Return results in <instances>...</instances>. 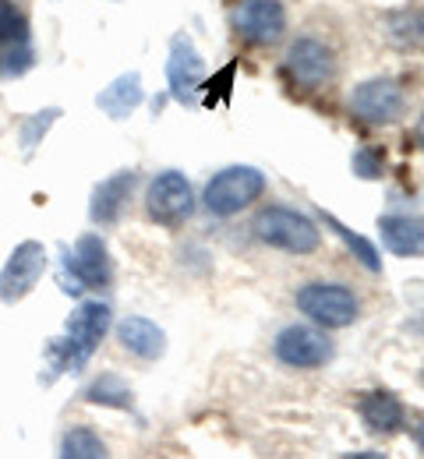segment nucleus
Listing matches in <instances>:
<instances>
[{
	"instance_id": "nucleus-1",
	"label": "nucleus",
	"mask_w": 424,
	"mask_h": 459,
	"mask_svg": "<svg viewBox=\"0 0 424 459\" xmlns=\"http://www.w3.org/2000/svg\"><path fill=\"white\" fill-rule=\"evenodd\" d=\"M255 237L276 251H287V255H311L318 251L322 244V230L315 227L311 216H304L298 209H287V205H269L255 216Z\"/></svg>"
},
{
	"instance_id": "nucleus-2",
	"label": "nucleus",
	"mask_w": 424,
	"mask_h": 459,
	"mask_svg": "<svg viewBox=\"0 0 424 459\" xmlns=\"http://www.w3.org/2000/svg\"><path fill=\"white\" fill-rule=\"evenodd\" d=\"M107 333H110V307L103 300H82L67 315L61 336V346L67 353V375H78L89 364V357L96 353Z\"/></svg>"
},
{
	"instance_id": "nucleus-3",
	"label": "nucleus",
	"mask_w": 424,
	"mask_h": 459,
	"mask_svg": "<svg viewBox=\"0 0 424 459\" xmlns=\"http://www.w3.org/2000/svg\"><path fill=\"white\" fill-rule=\"evenodd\" d=\"M262 191H265V173L258 170V167H227V170H220L209 184H205V195H202V202H205V209L212 212V216H238L241 209H247L251 202H258L262 198Z\"/></svg>"
},
{
	"instance_id": "nucleus-4",
	"label": "nucleus",
	"mask_w": 424,
	"mask_h": 459,
	"mask_svg": "<svg viewBox=\"0 0 424 459\" xmlns=\"http://www.w3.org/2000/svg\"><path fill=\"white\" fill-rule=\"evenodd\" d=\"M298 311L322 329H347L358 322L361 304L354 290L340 287V283H304L298 290Z\"/></svg>"
},
{
	"instance_id": "nucleus-5",
	"label": "nucleus",
	"mask_w": 424,
	"mask_h": 459,
	"mask_svg": "<svg viewBox=\"0 0 424 459\" xmlns=\"http://www.w3.org/2000/svg\"><path fill=\"white\" fill-rule=\"evenodd\" d=\"M145 209L160 227H181L195 212V191L191 180L177 170H163L152 177L149 195H145Z\"/></svg>"
},
{
	"instance_id": "nucleus-6",
	"label": "nucleus",
	"mask_w": 424,
	"mask_h": 459,
	"mask_svg": "<svg viewBox=\"0 0 424 459\" xmlns=\"http://www.w3.org/2000/svg\"><path fill=\"white\" fill-rule=\"evenodd\" d=\"M47 265H50L47 247H43L39 240H22V244L11 251V258L4 262V269H0V300H4V304L25 300V297L36 290V283L43 280Z\"/></svg>"
},
{
	"instance_id": "nucleus-7",
	"label": "nucleus",
	"mask_w": 424,
	"mask_h": 459,
	"mask_svg": "<svg viewBox=\"0 0 424 459\" xmlns=\"http://www.w3.org/2000/svg\"><path fill=\"white\" fill-rule=\"evenodd\" d=\"M205 82V60L198 54L195 39L187 32H177L170 39V60H167V85H170V96L184 103V107H195V92L202 89Z\"/></svg>"
},
{
	"instance_id": "nucleus-8",
	"label": "nucleus",
	"mask_w": 424,
	"mask_h": 459,
	"mask_svg": "<svg viewBox=\"0 0 424 459\" xmlns=\"http://www.w3.org/2000/svg\"><path fill=\"white\" fill-rule=\"evenodd\" d=\"M273 350L287 368H301V371L322 368L333 360V340L315 325H287L276 336Z\"/></svg>"
},
{
	"instance_id": "nucleus-9",
	"label": "nucleus",
	"mask_w": 424,
	"mask_h": 459,
	"mask_svg": "<svg viewBox=\"0 0 424 459\" xmlns=\"http://www.w3.org/2000/svg\"><path fill=\"white\" fill-rule=\"evenodd\" d=\"M234 29L255 47H273L287 32V7L280 0H241L234 11Z\"/></svg>"
},
{
	"instance_id": "nucleus-10",
	"label": "nucleus",
	"mask_w": 424,
	"mask_h": 459,
	"mask_svg": "<svg viewBox=\"0 0 424 459\" xmlns=\"http://www.w3.org/2000/svg\"><path fill=\"white\" fill-rule=\"evenodd\" d=\"M350 110L368 124H393L403 117V85L396 78H368L350 92Z\"/></svg>"
},
{
	"instance_id": "nucleus-11",
	"label": "nucleus",
	"mask_w": 424,
	"mask_h": 459,
	"mask_svg": "<svg viewBox=\"0 0 424 459\" xmlns=\"http://www.w3.org/2000/svg\"><path fill=\"white\" fill-rule=\"evenodd\" d=\"M64 255H67L71 269L78 273V280L85 283V290L110 287V280H114V262H110V247H107V240H103L100 233L78 237V240H74V251L64 247Z\"/></svg>"
},
{
	"instance_id": "nucleus-12",
	"label": "nucleus",
	"mask_w": 424,
	"mask_h": 459,
	"mask_svg": "<svg viewBox=\"0 0 424 459\" xmlns=\"http://www.w3.org/2000/svg\"><path fill=\"white\" fill-rule=\"evenodd\" d=\"M287 74L301 85V89H318L322 82H329L333 74V50L311 36H301L298 43H290L287 50Z\"/></svg>"
},
{
	"instance_id": "nucleus-13",
	"label": "nucleus",
	"mask_w": 424,
	"mask_h": 459,
	"mask_svg": "<svg viewBox=\"0 0 424 459\" xmlns=\"http://www.w3.org/2000/svg\"><path fill=\"white\" fill-rule=\"evenodd\" d=\"M134 184H138V173L134 170H121L114 173V177H107V180H100L96 191H92V202H89V220L96 227H114L121 220Z\"/></svg>"
},
{
	"instance_id": "nucleus-14",
	"label": "nucleus",
	"mask_w": 424,
	"mask_h": 459,
	"mask_svg": "<svg viewBox=\"0 0 424 459\" xmlns=\"http://www.w3.org/2000/svg\"><path fill=\"white\" fill-rule=\"evenodd\" d=\"M378 233L385 251L400 258H424V216H382Z\"/></svg>"
},
{
	"instance_id": "nucleus-15",
	"label": "nucleus",
	"mask_w": 424,
	"mask_h": 459,
	"mask_svg": "<svg viewBox=\"0 0 424 459\" xmlns=\"http://www.w3.org/2000/svg\"><path fill=\"white\" fill-rule=\"evenodd\" d=\"M117 340L127 353L142 357V360H160L167 353V333L152 322V318H142V315H131L117 325Z\"/></svg>"
},
{
	"instance_id": "nucleus-16",
	"label": "nucleus",
	"mask_w": 424,
	"mask_h": 459,
	"mask_svg": "<svg viewBox=\"0 0 424 459\" xmlns=\"http://www.w3.org/2000/svg\"><path fill=\"white\" fill-rule=\"evenodd\" d=\"M142 100H145L142 74H138V71H124V74H117V78L96 96V107L110 117V120H127V117L142 107Z\"/></svg>"
},
{
	"instance_id": "nucleus-17",
	"label": "nucleus",
	"mask_w": 424,
	"mask_h": 459,
	"mask_svg": "<svg viewBox=\"0 0 424 459\" xmlns=\"http://www.w3.org/2000/svg\"><path fill=\"white\" fill-rule=\"evenodd\" d=\"M358 410H361L368 431H375V435H393L407 424V410L393 393H368Z\"/></svg>"
},
{
	"instance_id": "nucleus-18",
	"label": "nucleus",
	"mask_w": 424,
	"mask_h": 459,
	"mask_svg": "<svg viewBox=\"0 0 424 459\" xmlns=\"http://www.w3.org/2000/svg\"><path fill=\"white\" fill-rule=\"evenodd\" d=\"M322 220H325V227L343 240V247L361 262L368 273H382V255H378V247H375L368 237H361L358 230H350L343 220H336V216H333V212H325V209H322Z\"/></svg>"
},
{
	"instance_id": "nucleus-19",
	"label": "nucleus",
	"mask_w": 424,
	"mask_h": 459,
	"mask_svg": "<svg viewBox=\"0 0 424 459\" xmlns=\"http://www.w3.org/2000/svg\"><path fill=\"white\" fill-rule=\"evenodd\" d=\"M61 459H110V453H107V442L92 428L78 424V428H67L64 431Z\"/></svg>"
},
{
	"instance_id": "nucleus-20",
	"label": "nucleus",
	"mask_w": 424,
	"mask_h": 459,
	"mask_svg": "<svg viewBox=\"0 0 424 459\" xmlns=\"http://www.w3.org/2000/svg\"><path fill=\"white\" fill-rule=\"evenodd\" d=\"M85 400L96 403V406H114V410H131V403H134V393H131V385L124 382L121 375H114V371H107V375H100L89 389H85Z\"/></svg>"
},
{
	"instance_id": "nucleus-21",
	"label": "nucleus",
	"mask_w": 424,
	"mask_h": 459,
	"mask_svg": "<svg viewBox=\"0 0 424 459\" xmlns=\"http://www.w3.org/2000/svg\"><path fill=\"white\" fill-rule=\"evenodd\" d=\"M57 117L61 110L57 107H50V110H43V114H32L22 120V127H18V145H22V160H32L36 156V149H39V142L47 138V131L57 124Z\"/></svg>"
},
{
	"instance_id": "nucleus-22",
	"label": "nucleus",
	"mask_w": 424,
	"mask_h": 459,
	"mask_svg": "<svg viewBox=\"0 0 424 459\" xmlns=\"http://www.w3.org/2000/svg\"><path fill=\"white\" fill-rule=\"evenodd\" d=\"M25 43H29V22H25V14H18L11 4L0 7V50L25 47Z\"/></svg>"
},
{
	"instance_id": "nucleus-23",
	"label": "nucleus",
	"mask_w": 424,
	"mask_h": 459,
	"mask_svg": "<svg viewBox=\"0 0 424 459\" xmlns=\"http://www.w3.org/2000/svg\"><path fill=\"white\" fill-rule=\"evenodd\" d=\"M32 64H36V54H32L29 43L25 47H7V50H0V78H22Z\"/></svg>"
},
{
	"instance_id": "nucleus-24",
	"label": "nucleus",
	"mask_w": 424,
	"mask_h": 459,
	"mask_svg": "<svg viewBox=\"0 0 424 459\" xmlns=\"http://www.w3.org/2000/svg\"><path fill=\"white\" fill-rule=\"evenodd\" d=\"M234 74H238V64H227V67H223L220 74H212L209 82H202L205 89H212V85H216V96H209V100H205V107H216V103H223V107H227V103H230V89H234Z\"/></svg>"
},
{
	"instance_id": "nucleus-25",
	"label": "nucleus",
	"mask_w": 424,
	"mask_h": 459,
	"mask_svg": "<svg viewBox=\"0 0 424 459\" xmlns=\"http://www.w3.org/2000/svg\"><path fill=\"white\" fill-rule=\"evenodd\" d=\"M350 167H354V173H358L361 180H378V177H382V163H378V156H375L371 149H358L354 160H350Z\"/></svg>"
},
{
	"instance_id": "nucleus-26",
	"label": "nucleus",
	"mask_w": 424,
	"mask_h": 459,
	"mask_svg": "<svg viewBox=\"0 0 424 459\" xmlns=\"http://www.w3.org/2000/svg\"><path fill=\"white\" fill-rule=\"evenodd\" d=\"M343 459H385V453H350V456Z\"/></svg>"
},
{
	"instance_id": "nucleus-27",
	"label": "nucleus",
	"mask_w": 424,
	"mask_h": 459,
	"mask_svg": "<svg viewBox=\"0 0 424 459\" xmlns=\"http://www.w3.org/2000/svg\"><path fill=\"white\" fill-rule=\"evenodd\" d=\"M414 142L424 149V114H421V120H418V127H414Z\"/></svg>"
},
{
	"instance_id": "nucleus-28",
	"label": "nucleus",
	"mask_w": 424,
	"mask_h": 459,
	"mask_svg": "<svg viewBox=\"0 0 424 459\" xmlns=\"http://www.w3.org/2000/svg\"><path fill=\"white\" fill-rule=\"evenodd\" d=\"M414 442H418V449L424 453V420L418 424V428H414Z\"/></svg>"
},
{
	"instance_id": "nucleus-29",
	"label": "nucleus",
	"mask_w": 424,
	"mask_h": 459,
	"mask_svg": "<svg viewBox=\"0 0 424 459\" xmlns=\"http://www.w3.org/2000/svg\"><path fill=\"white\" fill-rule=\"evenodd\" d=\"M0 7H7V0H0Z\"/></svg>"
}]
</instances>
